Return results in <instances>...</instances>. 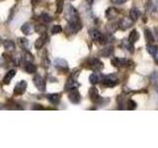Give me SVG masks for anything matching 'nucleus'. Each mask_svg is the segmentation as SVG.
<instances>
[{
    "label": "nucleus",
    "instance_id": "obj_13",
    "mask_svg": "<svg viewBox=\"0 0 158 148\" xmlns=\"http://www.w3.org/2000/svg\"><path fill=\"white\" fill-rule=\"evenodd\" d=\"M79 86V83L76 81V79H74V78H69L68 79V81L66 83V85H65V89L67 91L69 90H72V89H75Z\"/></svg>",
    "mask_w": 158,
    "mask_h": 148
},
{
    "label": "nucleus",
    "instance_id": "obj_30",
    "mask_svg": "<svg viewBox=\"0 0 158 148\" xmlns=\"http://www.w3.org/2000/svg\"><path fill=\"white\" fill-rule=\"evenodd\" d=\"M127 104H128V106H127L128 110H135V109H136V103L135 101L130 100Z\"/></svg>",
    "mask_w": 158,
    "mask_h": 148
},
{
    "label": "nucleus",
    "instance_id": "obj_38",
    "mask_svg": "<svg viewBox=\"0 0 158 148\" xmlns=\"http://www.w3.org/2000/svg\"><path fill=\"white\" fill-rule=\"evenodd\" d=\"M70 1H72V0H70Z\"/></svg>",
    "mask_w": 158,
    "mask_h": 148
},
{
    "label": "nucleus",
    "instance_id": "obj_24",
    "mask_svg": "<svg viewBox=\"0 0 158 148\" xmlns=\"http://www.w3.org/2000/svg\"><path fill=\"white\" fill-rule=\"evenodd\" d=\"M18 41H19V43L21 44V46L25 49H28L30 47V43H29V41H28L27 39H25V38H19Z\"/></svg>",
    "mask_w": 158,
    "mask_h": 148
},
{
    "label": "nucleus",
    "instance_id": "obj_36",
    "mask_svg": "<svg viewBox=\"0 0 158 148\" xmlns=\"http://www.w3.org/2000/svg\"><path fill=\"white\" fill-rule=\"evenodd\" d=\"M156 92H157V93H158V87H157V88H156Z\"/></svg>",
    "mask_w": 158,
    "mask_h": 148
},
{
    "label": "nucleus",
    "instance_id": "obj_2",
    "mask_svg": "<svg viewBox=\"0 0 158 148\" xmlns=\"http://www.w3.org/2000/svg\"><path fill=\"white\" fill-rule=\"evenodd\" d=\"M90 37L92 38V39H94L95 42H98L100 43H106V37L104 36V35L99 31L97 29H92L90 30Z\"/></svg>",
    "mask_w": 158,
    "mask_h": 148
},
{
    "label": "nucleus",
    "instance_id": "obj_19",
    "mask_svg": "<svg viewBox=\"0 0 158 148\" xmlns=\"http://www.w3.org/2000/svg\"><path fill=\"white\" fill-rule=\"evenodd\" d=\"M138 38H139V35H138V33L135 31V30H133V31H131V33L130 34V36H128L127 42L131 44H133L138 39Z\"/></svg>",
    "mask_w": 158,
    "mask_h": 148
},
{
    "label": "nucleus",
    "instance_id": "obj_4",
    "mask_svg": "<svg viewBox=\"0 0 158 148\" xmlns=\"http://www.w3.org/2000/svg\"><path fill=\"white\" fill-rule=\"evenodd\" d=\"M102 82L104 84V86H106V87H115L116 85H118V80L115 75L111 74V75H108V76L104 77Z\"/></svg>",
    "mask_w": 158,
    "mask_h": 148
},
{
    "label": "nucleus",
    "instance_id": "obj_21",
    "mask_svg": "<svg viewBox=\"0 0 158 148\" xmlns=\"http://www.w3.org/2000/svg\"><path fill=\"white\" fill-rule=\"evenodd\" d=\"M146 49L149 54H151V56H154V54L158 51V47L155 46V44H148V46L146 47Z\"/></svg>",
    "mask_w": 158,
    "mask_h": 148
},
{
    "label": "nucleus",
    "instance_id": "obj_8",
    "mask_svg": "<svg viewBox=\"0 0 158 148\" xmlns=\"http://www.w3.org/2000/svg\"><path fill=\"white\" fill-rule=\"evenodd\" d=\"M90 67L95 71H100L103 69V62L98 58H92L90 60Z\"/></svg>",
    "mask_w": 158,
    "mask_h": 148
},
{
    "label": "nucleus",
    "instance_id": "obj_1",
    "mask_svg": "<svg viewBox=\"0 0 158 148\" xmlns=\"http://www.w3.org/2000/svg\"><path fill=\"white\" fill-rule=\"evenodd\" d=\"M65 17L67 19L68 23H73V22L79 21L78 12H77V10L72 6V5H67L66 11H65Z\"/></svg>",
    "mask_w": 158,
    "mask_h": 148
},
{
    "label": "nucleus",
    "instance_id": "obj_29",
    "mask_svg": "<svg viewBox=\"0 0 158 148\" xmlns=\"http://www.w3.org/2000/svg\"><path fill=\"white\" fill-rule=\"evenodd\" d=\"M41 17H42V20L44 23H49V22L52 21V17L49 16L48 13H42Z\"/></svg>",
    "mask_w": 158,
    "mask_h": 148
},
{
    "label": "nucleus",
    "instance_id": "obj_16",
    "mask_svg": "<svg viewBox=\"0 0 158 148\" xmlns=\"http://www.w3.org/2000/svg\"><path fill=\"white\" fill-rule=\"evenodd\" d=\"M140 16V12L139 10H138L137 8H131V11H130V18L132 20L133 22H135L136 20L139 18Z\"/></svg>",
    "mask_w": 158,
    "mask_h": 148
},
{
    "label": "nucleus",
    "instance_id": "obj_3",
    "mask_svg": "<svg viewBox=\"0 0 158 148\" xmlns=\"http://www.w3.org/2000/svg\"><path fill=\"white\" fill-rule=\"evenodd\" d=\"M33 82L35 84V86L38 88L39 91H41V92L46 91V81H44L43 76L39 75V74H36V75L34 76Z\"/></svg>",
    "mask_w": 158,
    "mask_h": 148
},
{
    "label": "nucleus",
    "instance_id": "obj_9",
    "mask_svg": "<svg viewBox=\"0 0 158 148\" xmlns=\"http://www.w3.org/2000/svg\"><path fill=\"white\" fill-rule=\"evenodd\" d=\"M104 76L102 73H100V72H95V73H92L91 75H90V77H89V80H90V82L92 83V84H98V83H100V82H102L103 81V79H104Z\"/></svg>",
    "mask_w": 158,
    "mask_h": 148
},
{
    "label": "nucleus",
    "instance_id": "obj_31",
    "mask_svg": "<svg viewBox=\"0 0 158 148\" xmlns=\"http://www.w3.org/2000/svg\"><path fill=\"white\" fill-rule=\"evenodd\" d=\"M151 81L153 83H157L158 82V72H153L151 75Z\"/></svg>",
    "mask_w": 158,
    "mask_h": 148
},
{
    "label": "nucleus",
    "instance_id": "obj_18",
    "mask_svg": "<svg viewBox=\"0 0 158 148\" xmlns=\"http://www.w3.org/2000/svg\"><path fill=\"white\" fill-rule=\"evenodd\" d=\"M25 70H26L27 73L33 74V73H35V72L37 71V67H36V65H35L33 62L28 61L26 63V65H25Z\"/></svg>",
    "mask_w": 158,
    "mask_h": 148
},
{
    "label": "nucleus",
    "instance_id": "obj_22",
    "mask_svg": "<svg viewBox=\"0 0 158 148\" xmlns=\"http://www.w3.org/2000/svg\"><path fill=\"white\" fill-rule=\"evenodd\" d=\"M44 41H46V39H44V37H40L39 39H37V41L35 42V47H36L37 49L42 48L44 44Z\"/></svg>",
    "mask_w": 158,
    "mask_h": 148
},
{
    "label": "nucleus",
    "instance_id": "obj_17",
    "mask_svg": "<svg viewBox=\"0 0 158 148\" xmlns=\"http://www.w3.org/2000/svg\"><path fill=\"white\" fill-rule=\"evenodd\" d=\"M2 44H3V47L6 51H12L15 49V43H14V42L11 41V39H6V41H4L2 43Z\"/></svg>",
    "mask_w": 158,
    "mask_h": 148
},
{
    "label": "nucleus",
    "instance_id": "obj_12",
    "mask_svg": "<svg viewBox=\"0 0 158 148\" xmlns=\"http://www.w3.org/2000/svg\"><path fill=\"white\" fill-rule=\"evenodd\" d=\"M89 94H90V98H91V100L93 102H95V103H99L101 100V97L99 96V93L97 91V89L96 88H91L90 89V91H89Z\"/></svg>",
    "mask_w": 158,
    "mask_h": 148
},
{
    "label": "nucleus",
    "instance_id": "obj_14",
    "mask_svg": "<svg viewBox=\"0 0 158 148\" xmlns=\"http://www.w3.org/2000/svg\"><path fill=\"white\" fill-rule=\"evenodd\" d=\"M47 97H48V100L51 102L52 105H57L59 101H60V95H59V94H48Z\"/></svg>",
    "mask_w": 158,
    "mask_h": 148
},
{
    "label": "nucleus",
    "instance_id": "obj_28",
    "mask_svg": "<svg viewBox=\"0 0 158 148\" xmlns=\"http://www.w3.org/2000/svg\"><path fill=\"white\" fill-rule=\"evenodd\" d=\"M62 32V28L60 25H54L52 28V34L56 35V34H58V33H61Z\"/></svg>",
    "mask_w": 158,
    "mask_h": 148
},
{
    "label": "nucleus",
    "instance_id": "obj_26",
    "mask_svg": "<svg viewBox=\"0 0 158 148\" xmlns=\"http://www.w3.org/2000/svg\"><path fill=\"white\" fill-rule=\"evenodd\" d=\"M21 31L24 33V34H26V35H30L32 32V27H31V25L26 23V24H24L22 28H21Z\"/></svg>",
    "mask_w": 158,
    "mask_h": 148
},
{
    "label": "nucleus",
    "instance_id": "obj_37",
    "mask_svg": "<svg viewBox=\"0 0 158 148\" xmlns=\"http://www.w3.org/2000/svg\"><path fill=\"white\" fill-rule=\"evenodd\" d=\"M2 43V42H1V39H0V44H1Z\"/></svg>",
    "mask_w": 158,
    "mask_h": 148
},
{
    "label": "nucleus",
    "instance_id": "obj_27",
    "mask_svg": "<svg viewBox=\"0 0 158 148\" xmlns=\"http://www.w3.org/2000/svg\"><path fill=\"white\" fill-rule=\"evenodd\" d=\"M116 14H117V11H116V9H114V8H110V9H108L107 11H106V16L109 19L114 18Z\"/></svg>",
    "mask_w": 158,
    "mask_h": 148
},
{
    "label": "nucleus",
    "instance_id": "obj_15",
    "mask_svg": "<svg viewBox=\"0 0 158 148\" xmlns=\"http://www.w3.org/2000/svg\"><path fill=\"white\" fill-rule=\"evenodd\" d=\"M15 74H16V70H14V69H12V70H10V71H8L7 73H6V75L4 76V78H3V83L4 84H9L10 83V81L12 80L13 79V77L15 76Z\"/></svg>",
    "mask_w": 158,
    "mask_h": 148
},
{
    "label": "nucleus",
    "instance_id": "obj_35",
    "mask_svg": "<svg viewBox=\"0 0 158 148\" xmlns=\"http://www.w3.org/2000/svg\"><path fill=\"white\" fill-rule=\"evenodd\" d=\"M127 0H116V2L118 3V4H122V3H125V2H127Z\"/></svg>",
    "mask_w": 158,
    "mask_h": 148
},
{
    "label": "nucleus",
    "instance_id": "obj_11",
    "mask_svg": "<svg viewBox=\"0 0 158 148\" xmlns=\"http://www.w3.org/2000/svg\"><path fill=\"white\" fill-rule=\"evenodd\" d=\"M112 64L116 67H123L128 64V60L126 58H120V57H115L112 59Z\"/></svg>",
    "mask_w": 158,
    "mask_h": 148
},
{
    "label": "nucleus",
    "instance_id": "obj_10",
    "mask_svg": "<svg viewBox=\"0 0 158 148\" xmlns=\"http://www.w3.org/2000/svg\"><path fill=\"white\" fill-rule=\"evenodd\" d=\"M133 21L131 19V18H123L120 22H118V28L121 30H127L128 28H131V26L132 25Z\"/></svg>",
    "mask_w": 158,
    "mask_h": 148
},
{
    "label": "nucleus",
    "instance_id": "obj_5",
    "mask_svg": "<svg viewBox=\"0 0 158 148\" xmlns=\"http://www.w3.org/2000/svg\"><path fill=\"white\" fill-rule=\"evenodd\" d=\"M53 65L57 69V70H60V71H67L68 70V64L62 58H56V60L53 61Z\"/></svg>",
    "mask_w": 158,
    "mask_h": 148
},
{
    "label": "nucleus",
    "instance_id": "obj_34",
    "mask_svg": "<svg viewBox=\"0 0 158 148\" xmlns=\"http://www.w3.org/2000/svg\"><path fill=\"white\" fill-rule=\"evenodd\" d=\"M154 34H155V37L157 39V41H158V27L154 29Z\"/></svg>",
    "mask_w": 158,
    "mask_h": 148
},
{
    "label": "nucleus",
    "instance_id": "obj_25",
    "mask_svg": "<svg viewBox=\"0 0 158 148\" xmlns=\"http://www.w3.org/2000/svg\"><path fill=\"white\" fill-rule=\"evenodd\" d=\"M144 34H145V39H146L147 43H153V42H154V36H153V34L149 31V30H145Z\"/></svg>",
    "mask_w": 158,
    "mask_h": 148
},
{
    "label": "nucleus",
    "instance_id": "obj_32",
    "mask_svg": "<svg viewBox=\"0 0 158 148\" xmlns=\"http://www.w3.org/2000/svg\"><path fill=\"white\" fill-rule=\"evenodd\" d=\"M152 6H153V9H155L156 11H158V0H155L154 3L152 4Z\"/></svg>",
    "mask_w": 158,
    "mask_h": 148
},
{
    "label": "nucleus",
    "instance_id": "obj_7",
    "mask_svg": "<svg viewBox=\"0 0 158 148\" xmlns=\"http://www.w3.org/2000/svg\"><path fill=\"white\" fill-rule=\"evenodd\" d=\"M68 99L69 101L73 104H78L80 102V94H79L78 90L75 88V89H72V90H69V93H68Z\"/></svg>",
    "mask_w": 158,
    "mask_h": 148
},
{
    "label": "nucleus",
    "instance_id": "obj_20",
    "mask_svg": "<svg viewBox=\"0 0 158 148\" xmlns=\"http://www.w3.org/2000/svg\"><path fill=\"white\" fill-rule=\"evenodd\" d=\"M113 51H114V48H113V47L110 46V47H107L104 49H102L100 54H101L102 56H104V57H108V56H110L111 54L113 53Z\"/></svg>",
    "mask_w": 158,
    "mask_h": 148
},
{
    "label": "nucleus",
    "instance_id": "obj_23",
    "mask_svg": "<svg viewBox=\"0 0 158 148\" xmlns=\"http://www.w3.org/2000/svg\"><path fill=\"white\" fill-rule=\"evenodd\" d=\"M56 13L60 14L63 11L64 0H56Z\"/></svg>",
    "mask_w": 158,
    "mask_h": 148
},
{
    "label": "nucleus",
    "instance_id": "obj_6",
    "mask_svg": "<svg viewBox=\"0 0 158 148\" xmlns=\"http://www.w3.org/2000/svg\"><path fill=\"white\" fill-rule=\"evenodd\" d=\"M26 89H27V82L25 80L20 81L19 83L16 84V86L14 88V95H18V96L22 95L26 91Z\"/></svg>",
    "mask_w": 158,
    "mask_h": 148
},
{
    "label": "nucleus",
    "instance_id": "obj_33",
    "mask_svg": "<svg viewBox=\"0 0 158 148\" xmlns=\"http://www.w3.org/2000/svg\"><path fill=\"white\" fill-rule=\"evenodd\" d=\"M154 56V60H155V62L158 64V51L154 54V56Z\"/></svg>",
    "mask_w": 158,
    "mask_h": 148
}]
</instances>
